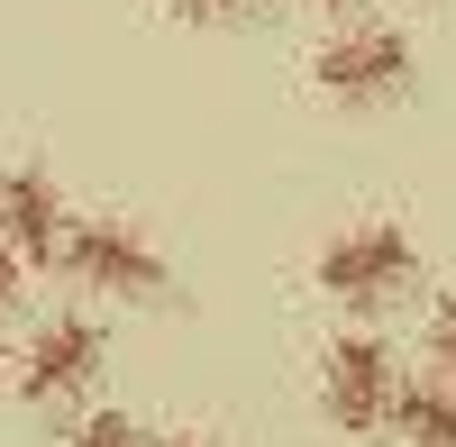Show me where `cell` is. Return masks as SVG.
<instances>
[{
    "mask_svg": "<svg viewBox=\"0 0 456 447\" xmlns=\"http://www.w3.org/2000/svg\"><path fill=\"white\" fill-rule=\"evenodd\" d=\"M101 320H73V311H55L46 329L28 338V356H19V393L37 402V411H55V402H73V393H92L101 384Z\"/></svg>",
    "mask_w": 456,
    "mask_h": 447,
    "instance_id": "cell-6",
    "label": "cell"
},
{
    "mask_svg": "<svg viewBox=\"0 0 456 447\" xmlns=\"http://www.w3.org/2000/svg\"><path fill=\"white\" fill-rule=\"evenodd\" d=\"M146 447H210V438H183V429H165V438H146Z\"/></svg>",
    "mask_w": 456,
    "mask_h": 447,
    "instance_id": "cell-13",
    "label": "cell"
},
{
    "mask_svg": "<svg viewBox=\"0 0 456 447\" xmlns=\"http://www.w3.org/2000/svg\"><path fill=\"white\" fill-rule=\"evenodd\" d=\"M411 73H420V55H411V37L384 28V19H338V37L311 55V83L338 110H384V101L411 92Z\"/></svg>",
    "mask_w": 456,
    "mask_h": 447,
    "instance_id": "cell-2",
    "label": "cell"
},
{
    "mask_svg": "<svg viewBox=\"0 0 456 447\" xmlns=\"http://www.w3.org/2000/svg\"><path fill=\"white\" fill-rule=\"evenodd\" d=\"M311 10H329V19H356V10H365V0H311Z\"/></svg>",
    "mask_w": 456,
    "mask_h": 447,
    "instance_id": "cell-12",
    "label": "cell"
},
{
    "mask_svg": "<svg viewBox=\"0 0 456 447\" xmlns=\"http://www.w3.org/2000/svg\"><path fill=\"white\" fill-rule=\"evenodd\" d=\"M420 283V247H411L402 219H356L320 247V292L338 311H384Z\"/></svg>",
    "mask_w": 456,
    "mask_h": 447,
    "instance_id": "cell-1",
    "label": "cell"
},
{
    "mask_svg": "<svg viewBox=\"0 0 456 447\" xmlns=\"http://www.w3.org/2000/svg\"><path fill=\"white\" fill-rule=\"evenodd\" d=\"M64 447H146V429H137L128 411H92V420H73Z\"/></svg>",
    "mask_w": 456,
    "mask_h": 447,
    "instance_id": "cell-8",
    "label": "cell"
},
{
    "mask_svg": "<svg viewBox=\"0 0 456 447\" xmlns=\"http://www.w3.org/2000/svg\"><path fill=\"white\" fill-rule=\"evenodd\" d=\"M393 402H402V365H393L384 338H365V329L329 338V356H320V411H329V429L374 438V429H393Z\"/></svg>",
    "mask_w": 456,
    "mask_h": 447,
    "instance_id": "cell-4",
    "label": "cell"
},
{
    "mask_svg": "<svg viewBox=\"0 0 456 447\" xmlns=\"http://www.w3.org/2000/svg\"><path fill=\"white\" fill-rule=\"evenodd\" d=\"M429 375L456 393V292H447V302L429 311Z\"/></svg>",
    "mask_w": 456,
    "mask_h": 447,
    "instance_id": "cell-9",
    "label": "cell"
},
{
    "mask_svg": "<svg viewBox=\"0 0 456 447\" xmlns=\"http://www.w3.org/2000/svg\"><path fill=\"white\" fill-rule=\"evenodd\" d=\"M83 292H110V302H156V292L174 283L165 274V247L137 229V219H73V238H64V265Z\"/></svg>",
    "mask_w": 456,
    "mask_h": 447,
    "instance_id": "cell-3",
    "label": "cell"
},
{
    "mask_svg": "<svg viewBox=\"0 0 456 447\" xmlns=\"http://www.w3.org/2000/svg\"><path fill=\"white\" fill-rule=\"evenodd\" d=\"M0 384H10V356H0Z\"/></svg>",
    "mask_w": 456,
    "mask_h": 447,
    "instance_id": "cell-14",
    "label": "cell"
},
{
    "mask_svg": "<svg viewBox=\"0 0 456 447\" xmlns=\"http://www.w3.org/2000/svg\"><path fill=\"white\" fill-rule=\"evenodd\" d=\"M174 10L192 19V28H219V19H256L265 0H174Z\"/></svg>",
    "mask_w": 456,
    "mask_h": 447,
    "instance_id": "cell-10",
    "label": "cell"
},
{
    "mask_svg": "<svg viewBox=\"0 0 456 447\" xmlns=\"http://www.w3.org/2000/svg\"><path fill=\"white\" fill-rule=\"evenodd\" d=\"M64 238H73V210L55 192V174L46 165H0V247H10L28 274H55Z\"/></svg>",
    "mask_w": 456,
    "mask_h": 447,
    "instance_id": "cell-5",
    "label": "cell"
},
{
    "mask_svg": "<svg viewBox=\"0 0 456 447\" xmlns=\"http://www.w3.org/2000/svg\"><path fill=\"white\" fill-rule=\"evenodd\" d=\"M393 438H402V447H456V393H447L438 375L402 384V402H393Z\"/></svg>",
    "mask_w": 456,
    "mask_h": 447,
    "instance_id": "cell-7",
    "label": "cell"
},
{
    "mask_svg": "<svg viewBox=\"0 0 456 447\" xmlns=\"http://www.w3.org/2000/svg\"><path fill=\"white\" fill-rule=\"evenodd\" d=\"M19 292H28V265H19V256H10V247H0V320H10V311H19Z\"/></svg>",
    "mask_w": 456,
    "mask_h": 447,
    "instance_id": "cell-11",
    "label": "cell"
}]
</instances>
